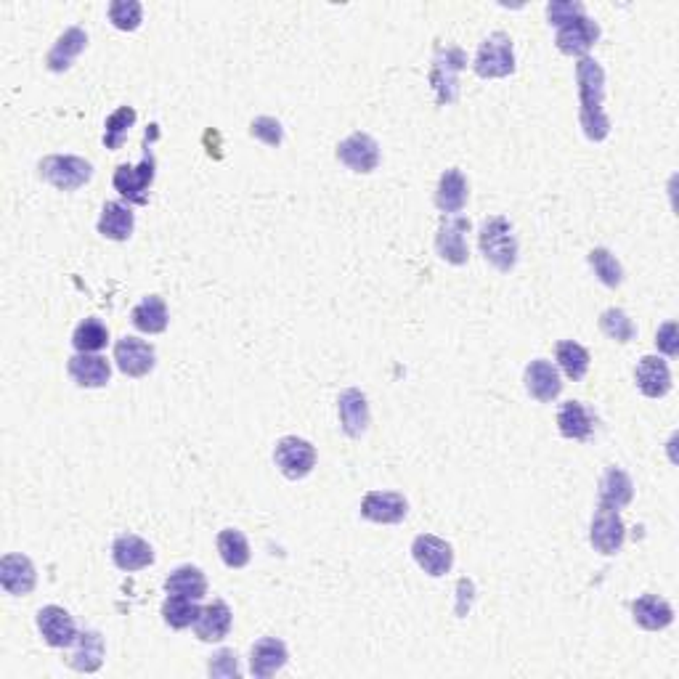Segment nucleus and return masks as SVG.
<instances>
[{"mask_svg": "<svg viewBox=\"0 0 679 679\" xmlns=\"http://www.w3.org/2000/svg\"><path fill=\"white\" fill-rule=\"evenodd\" d=\"M576 83H579V101H581V128L587 133L589 141H605L611 133V120L605 115L603 101H605V72L603 67L581 56L576 64Z\"/></svg>", "mask_w": 679, "mask_h": 679, "instance_id": "f257e3e1", "label": "nucleus"}, {"mask_svg": "<svg viewBox=\"0 0 679 679\" xmlns=\"http://www.w3.org/2000/svg\"><path fill=\"white\" fill-rule=\"evenodd\" d=\"M478 245H481L483 258L489 260L496 271H512L518 263V239L512 223L502 215H494L489 221H483L481 234H478Z\"/></svg>", "mask_w": 679, "mask_h": 679, "instance_id": "f03ea898", "label": "nucleus"}, {"mask_svg": "<svg viewBox=\"0 0 679 679\" xmlns=\"http://www.w3.org/2000/svg\"><path fill=\"white\" fill-rule=\"evenodd\" d=\"M467 56L457 46H435L433 69H430V85L435 91V101L446 107L459 99V72L465 69Z\"/></svg>", "mask_w": 679, "mask_h": 679, "instance_id": "7ed1b4c3", "label": "nucleus"}, {"mask_svg": "<svg viewBox=\"0 0 679 679\" xmlns=\"http://www.w3.org/2000/svg\"><path fill=\"white\" fill-rule=\"evenodd\" d=\"M40 178L59 191H77L93 178V165L75 154H51L40 160Z\"/></svg>", "mask_w": 679, "mask_h": 679, "instance_id": "20e7f679", "label": "nucleus"}, {"mask_svg": "<svg viewBox=\"0 0 679 679\" xmlns=\"http://www.w3.org/2000/svg\"><path fill=\"white\" fill-rule=\"evenodd\" d=\"M475 75L483 80H496V77H507L515 72V48L512 38L507 32H494L483 40L475 56Z\"/></svg>", "mask_w": 679, "mask_h": 679, "instance_id": "39448f33", "label": "nucleus"}, {"mask_svg": "<svg viewBox=\"0 0 679 679\" xmlns=\"http://www.w3.org/2000/svg\"><path fill=\"white\" fill-rule=\"evenodd\" d=\"M274 462L284 478L300 481V478L311 475V470L316 467V449H313L306 438L287 435V438H282V441L276 443Z\"/></svg>", "mask_w": 679, "mask_h": 679, "instance_id": "423d86ee", "label": "nucleus"}, {"mask_svg": "<svg viewBox=\"0 0 679 679\" xmlns=\"http://www.w3.org/2000/svg\"><path fill=\"white\" fill-rule=\"evenodd\" d=\"M467 231L470 221L462 215H443L438 234H435V252L438 258L451 263V266H465L470 260V247H467Z\"/></svg>", "mask_w": 679, "mask_h": 679, "instance_id": "0eeeda50", "label": "nucleus"}, {"mask_svg": "<svg viewBox=\"0 0 679 679\" xmlns=\"http://www.w3.org/2000/svg\"><path fill=\"white\" fill-rule=\"evenodd\" d=\"M626 526L616 507L605 502H597L595 518H592V528H589V542L600 555H616L624 547Z\"/></svg>", "mask_w": 679, "mask_h": 679, "instance_id": "6e6552de", "label": "nucleus"}, {"mask_svg": "<svg viewBox=\"0 0 679 679\" xmlns=\"http://www.w3.org/2000/svg\"><path fill=\"white\" fill-rule=\"evenodd\" d=\"M154 168H157L154 154L146 149L141 165H136V168L120 165V168L115 170L112 184H115V189L120 191L128 202H133V205H146V202H149V186H152L154 181Z\"/></svg>", "mask_w": 679, "mask_h": 679, "instance_id": "1a4fd4ad", "label": "nucleus"}, {"mask_svg": "<svg viewBox=\"0 0 679 679\" xmlns=\"http://www.w3.org/2000/svg\"><path fill=\"white\" fill-rule=\"evenodd\" d=\"M414 563L420 565L422 571L438 579V576H446L454 565V550H451L449 542H443L441 536L433 534H420L412 544Z\"/></svg>", "mask_w": 679, "mask_h": 679, "instance_id": "9d476101", "label": "nucleus"}, {"mask_svg": "<svg viewBox=\"0 0 679 679\" xmlns=\"http://www.w3.org/2000/svg\"><path fill=\"white\" fill-rule=\"evenodd\" d=\"M337 160L353 173H372L380 165V146L369 133H353L337 146Z\"/></svg>", "mask_w": 679, "mask_h": 679, "instance_id": "9b49d317", "label": "nucleus"}, {"mask_svg": "<svg viewBox=\"0 0 679 679\" xmlns=\"http://www.w3.org/2000/svg\"><path fill=\"white\" fill-rule=\"evenodd\" d=\"M406 512H409V502L404 494L396 491H369L361 499V515L380 526H396L406 518Z\"/></svg>", "mask_w": 679, "mask_h": 679, "instance_id": "f8f14e48", "label": "nucleus"}, {"mask_svg": "<svg viewBox=\"0 0 679 679\" xmlns=\"http://www.w3.org/2000/svg\"><path fill=\"white\" fill-rule=\"evenodd\" d=\"M600 40V27L595 19H589L587 14L576 16L573 22L557 27L555 46L560 48V54L565 56H584L589 48Z\"/></svg>", "mask_w": 679, "mask_h": 679, "instance_id": "ddd939ff", "label": "nucleus"}, {"mask_svg": "<svg viewBox=\"0 0 679 679\" xmlns=\"http://www.w3.org/2000/svg\"><path fill=\"white\" fill-rule=\"evenodd\" d=\"M115 361L120 372L138 380V377H146L152 372L154 364H157V353H154V345H149L146 340L123 337L115 345Z\"/></svg>", "mask_w": 679, "mask_h": 679, "instance_id": "4468645a", "label": "nucleus"}, {"mask_svg": "<svg viewBox=\"0 0 679 679\" xmlns=\"http://www.w3.org/2000/svg\"><path fill=\"white\" fill-rule=\"evenodd\" d=\"M35 581H38V573H35V565H32L30 557L19 555V552L3 555V560H0V584H3L8 595H30L35 589Z\"/></svg>", "mask_w": 679, "mask_h": 679, "instance_id": "2eb2a0df", "label": "nucleus"}, {"mask_svg": "<svg viewBox=\"0 0 679 679\" xmlns=\"http://www.w3.org/2000/svg\"><path fill=\"white\" fill-rule=\"evenodd\" d=\"M38 629L51 648H72L77 640L75 618L59 605H46L38 611Z\"/></svg>", "mask_w": 679, "mask_h": 679, "instance_id": "dca6fc26", "label": "nucleus"}, {"mask_svg": "<svg viewBox=\"0 0 679 679\" xmlns=\"http://www.w3.org/2000/svg\"><path fill=\"white\" fill-rule=\"evenodd\" d=\"M287 645H284L279 637H263L252 645L250 650V672L252 677L258 679H268L274 677L276 672H282L287 666Z\"/></svg>", "mask_w": 679, "mask_h": 679, "instance_id": "f3484780", "label": "nucleus"}, {"mask_svg": "<svg viewBox=\"0 0 679 679\" xmlns=\"http://www.w3.org/2000/svg\"><path fill=\"white\" fill-rule=\"evenodd\" d=\"M337 414H340V428L351 438H361L369 428V404L367 396L359 388H348L337 398Z\"/></svg>", "mask_w": 679, "mask_h": 679, "instance_id": "a211bd4d", "label": "nucleus"}, {"mask_svg": "<svg viewBox=\"0 0 679 679\" xmlns=\"http://www.w3.org/2000/svg\"><path fill=\"white\" fill-rule=\"evenodd\" d=\"M634 380L642 396L648 398H664L672 390V372L661 356H642L634 369Z\"/></svg>", "mask_w": 679, "mask_h": 679, "instance_id": "6ab92c4d", "label": "nucleus"}, {"mask_svg": "<svg viewBox=\"0 0 679 679\" xmlns=\"http://www.w3.org/2000/svg\"><path fill=\"white\" fill-rule=\"evenodd\" d=\"M112 560L120 571H144L154 563V550L152 544L144 542L141 536L123 534L117 536L115 544H112Z\"/></svg>", "mask_w": 679, "mask_h": 679, "instance_id": "aec40b11", "label": "nucleus"}, {"mask_svg": "<svg viewBox=\"0 0 679 679\" xmlns=\"http://www.w3.org/2000/svg\"><path fill=\"white\" fill-rule=\"evenodd\" d=\"M67 664L75 672H99L101 664H104V637H101V632L85 629V632L77 634V640L72 642V653H69Z\"/></svg>", "mask_w": 679, "mask_h": 679, "instance_id": "412c9836", "label": "nucleus"}, {"mask_svg": "<svg viewBox=\"0 0 679 679\" xmlns=\"http://www.w3.org/2000/svg\"><path fill=\"white\" fill-rule=\"evenodd\" d=\"M526 390L528 396L536 398V401L550 404V401H555L560 396V390H563L560 372L547 359H534L526 367Z\"/></svg>", "mask_w": 679, "mask_h": 679, "instance_id": "4be33fe9", "label": "nucleus"}, {"mask_svg": "<svg viewBox=\"0 0 679 679\" xmlns=\"http://www.w3.org/2000/svg\"><path fill=\"white\" fill-rule=\"evenodd\" d=\"M69 377L80 385V388H104L112 377V367L104 356L96 353H75L67 364Z\"/></svg>", "mask_w": 679, "mask_h": 679, "instance_id": "5701e85b", "label": "nucleus"}, {"mask_svg": "<svg viewBox=\"0 0 679 679\" xmlns=\"http://www.w3.org/2000/svg\"><path fill=\"white\" fill-rule=\"evenodd\" d=\"M85 46H88V35H85L83 27H69V30H64L62 35H59L54 48L48 51L46 67L51 69V72H67V69L75 64L77 56L83 54Z\"/></svg>", "mask_w": 679, "mask_h": 679, "instance_id": "b1692460", "label": "nucleus"}, {"mask_svg": "<svg viewBox=\"0 0 679 679\" xmlns=\"http://www.w3.org/2000/svg\"><path fill=\"white\" fill-rule=\"evenodd\" d=\"M231 608L223 600H215L213 605L202 608L199 618L194 621V634L202 642H221L231 632Z\"/></svg>", "mask_w": 679, "mask_h": 679, "instance_id": "393cba45", "label": "nucleus"}, {"mask_svg": "<svg viewBox=\"0 0 679 679\" xmlns=\"http://www.w3.org/2000/svg\"><path fill=\"white\" fill-rule=\"evenodd\" d=\"M632 616L634 624L648 629V632H661V629H666L674 621L672 605L656 595L637 597L632 603Z\"/></svg>", "mask_w": 679, "mask_h": 679, "instance_id": "a878e982", "label": "nucleus"}, {"mask_svg": "<svg viewBox=\"0 0 679 679\" xmlns=\"http://www.w3.org/2000/svg\"><path fill=\"white\" fill-rule=\"evenodd\" d=\"M595 428V417L589 414V409L581 401H565L557 412V430L563 438L571 441H587Z\"/></svg>", "mask_w": 679, "mask_h": 679, "instance_id": "bb28decb", "label": "nucleus"}, {"mask_svg": "<svg viewBox=\"0 0 679 679\" xmlns=\"http://www.w3.org/2000/svg\"><path fill=\"white\" fill-rule=\"evenodd\" d=\"M467 197H470V189H467L465 176L457 168L446 170L441 181H438V189H435V205H438V210L446 215L459 213L467 205Z\"/></svg>", "mask_w": 679, "mask_h": 679, "instance_id": "cd10ccee", "label": "nucleus"}, {"mask_svg": "<svg viewBox=\"0 0 679 679\" xmlns=\"http://www.w3.org/2000/svg\"><path fill=\"white\" fill-rule=\"evenodd\" d=\"M136 229V215L123 202H107L99 218V234L112 242H125Z\"/></svg>", "mask_w": 679, "mask_h": 679, "instance_id": "c85d7f7f", "label": "nucleus"}, {"mask_svg": "<svg viewBox=\"0 0 679 679\" xmlns=\"http://www.w3.org/2000/svg\"><path fill=\"white\" fill-rule=\"evenodd\" d=\"M130 321L144 335H160V332L168 329V306H165V300L160 295H149V298H144L133 308Z\"/></svg>", "mask_w": 679, "mask_h": 679, "instance_id": "c756f323", "label": "nucleus"}, {"mask_svg": "<svg viewBox=\"0 0 679 679\" xmlns=\"http://www.w3.org/2000/svg\"><path fill=\"white\" fill-rule=\"evenodd\" d=\"M165 592L168 595L189 597V600H202L207 595L205 573L197 565H181L165 579Z\"/></svg>", "mask_w": 679, "mask_h": 679, "instance_id": "7c9ffc66", "label": "nucleus"}, {"mask_svg": "<svg viewBox=\"0 0 679 679\" xmlns=\"http://www.w3.org/2000/svg\"><path fill=\"white\" fill-rule=\"evenodd\" d=\"M634 496V483L632 478L621 470V467H608L600 481V499L597 502H605L621 510L626 504L632 502Z\"/></svg>", "mask_w": 679, "mask_h": 679, "instance_id": "2f4dec72", "label": "nucleus"}, {"mask_svg": "<svg viewBox=\"0 0 679 679\" xmlns=\"http://www.w3.org/2000/svg\"><path fill=\"white\" fill-rule=\"evenodd\" d=\"M555 356L557 364H560V369H563V374L568 380L579 382L587 377L589 361L592 359H589V351L584 345L573 343V340H563V343H557Z\"/></svg>", "mask_w": 679, "mask_h": 679, "instance_id": "473e14b6", "label": "nucleus"}, {"mask_svg": "<svg viewBox=\"0 0 679 679\" xmlns=\"http://www.w3.org/2000/svg\"><path fill=\"white\" fill-rule=\"evenodd\" d=\"M218 552L229 568H245L250 563V544L239 528H223L218 534Z\"/></svg>", "mask_w": 679, "mask_h": 679, "instance_id": "72a5a7b5", "label": "nucleus"}, {"mask_svg": "<svg viewBox=\"0 0 679 679\" xmlns=\"http://www.w3.org/2000/svg\"><path fill=\"white\" fill-rule=\"evenodd\" d=\"M109 343V329L101 319H85L77 324L75 335H72V345L77 353H99L104 351Z\"/></svg>", "mask_w": 679, "mask_h": 679, "instance_id": "f704fd0d", "label": "nucleus"}, {"mask_svg": "<svg viewBox=\"0 0 679 679\" xmlns=\"http://www.w3.org/2000/svg\"><path fill=\"white\" fill-rule=\"evenodd\" d=\"M202 608L197 605V600H189V597L170 595L165 603H162V618L170 629H186L199 618Z\"/></svg>", "mask_w": 679, "mask_h": 679, "instance_id": "c9c22d12", "label": "nucleus"}, {"mask_svg": "<svg viewBox=\"0 0 679 679\" xmlns=\"http://www.w3.org/2000/svg\"><path fill=\"white\" fill-rule=\"evenodd\" d=\"M589 266L595 268L597 279L605 287H621V282H624V268L616 260V255L611 250H605V247H595L589 252Z\"/></svg>", "mask_w": 679, "mask_h": 679, "instance_id": "e433bc0d", "label": "nucleus"}, {"mask_svg": "<svg viewBox=\"0 0 679 679\" xmlns=\"http://www.w3.org/2000/svg\"><path fill=\"white\" fill-rule=\"evenodd\" d=\"M107 16L117 30L133 32L144 22V6L138 0H115V3H109Z\"/></svg>", "mask_w": 679, "mask_h": 679, "instance_id": "4c0bfd02", "label": "nucleus"}, {"mask_svg": "<svg viewBox=\"0 0 679 679\" xmlns=\"http://www.w3.org/2000/svg\"><path fill=\"white\" fill-rule=\"evenodd\" d=\"M600 329H603V335H608L616 343H629L637 335L634 321L621 308H608V311L600 313Z\"/></svg>", "mask_w": 679, "mask_h": 679, "instance_id": "58836bf2", "label": "nucleus"}, {"mask_svg": "<svg viewBox=\"0 0 679 679\" xmlns=\"http://www.w3.org/2000/svg\"><path fill=\"white\" fill-rule=\"evenodd\" d=\"M133 123H136V109L133 107H120L117 112H112V115L107 117V133H104V144H107V149L117 152V149L123 146L128 130L133 128Z\"/></svg>", "mask_w": 679, "mask_h": 679, "instance_id": "ea45409f", "label": "nucleus"}, {"mask_svg": "<svg viewBox=\"0 0 679 679\" xmlns=\"http://www.w3.org/2000/svg\"><path fill=\"white\" fill-rule=\"evenodd\" d=\"M250 136L258 138V141H263L266 146H279L284 141L282 123H279V120H274V117H258V120H252Z\"/></svg>", "mask_w": 679, "mask_h": 679, "instance_id": "a19ab883", "label": "nucleus"}, {"mask_svg": "<svg viewBox=\"0 0 679 679\" xmlns=\"http://www.w3.org/2000/svg\"><path fill=\"white\" fill-rule=\"evenodd\" d=\"M581 14H584V6H581L579 0H552L550 6H547V19L555 27H563V24L573 22Z\"/></svg>", "mask_w": 679, "mask_h": 679, "instance_id": "79ce46f5", "label": "nucleus"}, {"mask_svg": "<svg viewBox=\"0 0 679 679\" xmlns=\"http://www.w3.org/2000/svg\"><path fill=\"white\" fill-rule=\"evenodd\" d=\"M207 672H210V677H239L242 669H239L237 653H234V650H221V653H215L210 666H207Z\"/></svg>", "mask_w": 679, "mask_h": 679, "instance_id": "37998d69", "label": "nucleus"}, {"mask_svg": "<svg viewBox=\"0 0 679 679\" xmlns=\"http://www.w3.org/2000/svg\"><path fill=\"white\" fill-rule=\"evenodd\" d=\"M656 348L664 356L674 359L679 353V335H677V321H666L664 327H658L656 332Z\"/></svg>", "mask_w": 679, "mask_h": 679, "instance_id": "c03bdc74", "label": "nucleus"}]
</instances>
